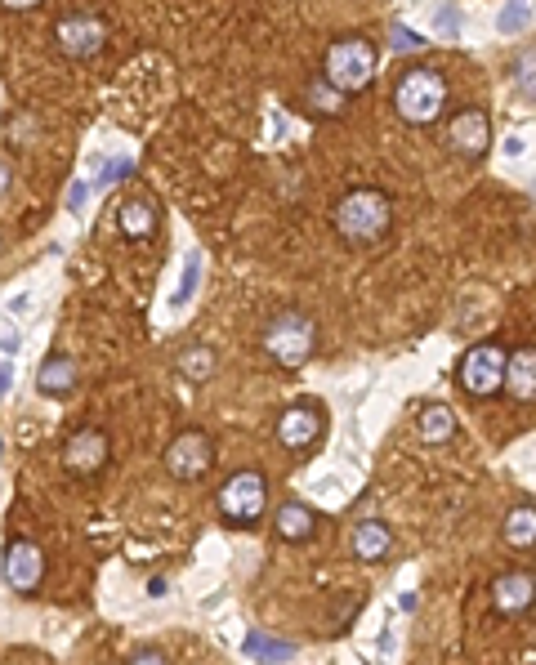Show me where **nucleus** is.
<instances>
[{
	"label": "nucleus",
	"instance_id": "nucleus-1",
	"mask_svg": "<svg viewBox=\"0 0 536 665\" xmlns=\"http://www.w3.org/2000/svg\"><path fill=\"white\" fill-rule=\"evenodd\" d=\"M389 224H394V206L376 188H353L335 206V233L349 246H376L389 233Z\"/></svg>",
	"mask_w": 536,
	"mask_h": 665
},
{
	"label": "nucleus",
	"instance_id": "nucleus-2",
	"mask_svg": "<svg viewBox=\"0 0 536 665\" xmlns=\"http://www.w3.org/2000/svg\"><path fill=\"white\" fill-rule=\"evenodd\" d=\"M394 108L407 125H434L447 108V81L434 67H411L394 85Z\"/></svg>",
	"mask_w": 536,
	"mask_h": 665
},
{
	"label": "nucleus",
	"instance_id": "nucleus-3",
	"mask_svg": "<svg viewBox=\"0 0 536 665\" xmlns=\"http://www.w3.org/2000/svg\"><path fill=\"white\" fill-rule=\"evenodd\" d=\"M313 349H318V326H313L309 313H300V308H286V313H277L273 322H268L264 353L277 366H282V371L304 366V362L313 358Z\"/></svg>",
	"mask_w": 536,
	"mask_h": 665
},
{
	"label": "nucleus",
	"instance_id": "nucleus-4",
	"mask_svg": "<svg viewBox=\"0 0 536 665\" xmlns=\"http://www.w3.org/2000/svg\"><path fill=\"white\" fill-rule=\"evenodd\" d=\"M327 85H335L340 94H358L376 81V45L367 36H344L327 50Z\"/></svg>",
	"mask_w": 536,
	"mask_h": 665
},
{
	"label": "nucleus",
	"instance_id": "nucleus-5",
	"mask_svg": "<svg viewBox=\"0 0 536 665\" xmlns=\"http://www.w3.org/2000/svg\"><path fill=\"white\" fill-rule=\"evenodd\" d=\"M268 509V478L260 469H242L219 487V514L237 527H255Z\"/></svg>",
	"mask_w": 536,
	"mask_h": 665
},
{
	"label": "nucleus",
	"instance_id": "nucleus-6",
	"mask_svg": "<svg viewBox=\"0 0 536 665\" xmlns=\"http://www.w3.org/2000/svg\"><path fill=\"white\" fill-rule=\"evenodd\" d=\"M54 45H59V54H67V59H94L108 45V27L94 14H63L54 23Z\"/></svg>",
	"mask_w": 536,
	"mask_h": 665
},
{
	"label": "nucleus",
	"instance_id": "nucleus-7",
	"mask_svg": "<svg viewBox=\"0 0 536 665\" xmlns=\"http://www.w3.org/2000/svg\"><path fill=\"white\" fill-rule=\"evenodd\" d=\"M501 380H505V349L501 344H474L461 362V384L474 398H492V393H501Z\"/></svg>",
	"mask_w": 536,
	"mask_h": 665
},
{
	"label": "nucleus",
	"instance_id": "nucleus-8",
	"mask_svg": "<svg viewBox=\"0 0 536 665\" xmlns=\"http://www.w3.org/2000/svg\"><path fill=\"white\" fill-rule=\"evenodd\" d=\"M210 465H215V447H210V438L197 433V429L179 433V438L166 447V469L179 478V483H197V478H206Z\"/></svg>",
	"mask_w": 536,
	"mask_h": 665
},
{
	"label": "nucleus",
	"instance_id": "nucleus-9",
	"mask_svg": "<svg viewBox=\"0 0 536 665\" xmlns=\"http://www.w3.org/2000/svg\"><path fill=\"white\" fill-rule=\"evenodd\" d=\"M447 148L465 161L483 157V152L492 148V121H487V112H478V108L456 112V117L447 121Z\"/></svg>",
	"mask_w": 536,
	"mask_h": 665
},
{
	"label": "nucleus",
	"instance_id": "nucleus-10",
	"mask_svg": "<svg viewBox=\"0 0 536 665\" xmlns=\"http://www.w3.org/2000/svg\"><path fill=\"white\" fill-rule=\"evenodd\" d=\"M5 581H9V590L32 594L36 585L45 581V554H41V545L14 536V541L5 545Z\"/></svg>",
	"mask_w": 536,
	"mask_h": 665
},
{
	"label": "nucleus",
	"instance_id": "nucleus-11",
	"mask_svg": "<svg viewBox=\"0 0 536 665\" xmlns=\"http://www.w3.org/2000/svg\"><path fill=\"white\" fill-rule=\"evenodd\" d=\"M108 456H112V447H108V433L103 429H76L63 447V465L81 478L99 474V469L108 465Z\"/></svg>",
	"mask_w": 536,
	"mask_h": 665
},
{
	"label": "nucleus",
	"instance_id": "nucleus-12",
	"mask_svg": "<svg viewBox=\"0 0 536 665\" xmlns=\"http://www.w3.org/2000/svg\"><path fill=\"white\" fill-rule=\"evenodd\" d=\"M318 433H322V407L318 402H295V407H286L282 420H277V442H282L286 451L313 447Z\"/></svg>",
	"mask_w": 536,
	"mask_h": 665
},
{
	"label": "nucleus",
	"instance_id": "nucleus-13",
	"mask_svg": "<svg viewBox=\"0 0 536 665\" xmlns=\"http://www.w3.org/2000/svg\"><path fill=\"white\" fill-rule=\"evenodd\" d=\"M532 594H536V576L528 567L523 572H505L492 585V607L501 616H523V612H532Z\"/></svg>",
	"mask_w": 536,
	"mask_h": 665
},
{
	"label": "nucleus",
	"instance_id": "nucleus-14",
	"mask_svg": "<svg viewBox=\"0 0 536 665\" xmlns=\"http://www.w3.org/2000/svg\"><path fill=\"white\" fill-rule=\"evenodd\" d=\"M501 389H510L514 402H532L536 398V353L532 349H519L514 358H505Z\"/></svg>",
	"mask_w": 536,
	"mask_h": 665
},
{
	"label": "nucleus",
	"instance_id": "nucleus-15",
	"mask_svg": "<svg viewBox=\"0 0 536 665\" xmlns=\"http://www.w3.org/2000/svg\"><path fill=\"white\" fill-rule=\"evenodd\" d=\"M389 545H394V532H389L380 518H362V523L353 527V554H358L362 563H380V558L389 554Z\"/></svg>",
	"mask_w": 536,
	"mask_h": 665
},
{
	"label": "nucleus",
	"instance_id": "nucleus-16",
	"mask_svg": "<svg viewBox=\"0 0 536 665\" xmlns=\"http://www.w3.org/2000/svg\"><path fill=\"white\" fill-rule=\"evenodd\" d=\"M313 527H318V514L304 509L300 500H286L273 514V532L282 536V541H304V536H313Z\"/></svg>",
	"mask_w": 536,
	"mask_h": 665
},
{
	"label": "nucleus",
	"instance_id": "nucleus-17",
	"mask_svg": "<svg viewBox=\"0 0 536 665\" xmlns=\"http://www.w3.org/2000/svg\"><path fill=\"white\" fill-rule=\"evenodd\" d=\"M121 233H126L130 242H148V237L157 233V206H152L148 197H130L126 206H121Z\"/></svg>",
	"mask_w": 536,
	"mask_h": 665
},
{
	"label": "nucleus",
	"instance_id": "nucleus-18",
	"mask_svg": "<svg viewBox=\"0 0 536 665\" xmlns=\"http://www.w3.org/2000/svg\"><path fill=\"white\" fill-rule=\"evenodd\" d=\"M72 384H76V362L67 358V353H54V358H45L41 362V371H36V389L41 393H72Z\"/></svg>",
	"mask_w": 536,
	"mask_h": 665
},
{
	"label": "nucleus",
	"instance_id": "nucleus-19",
	"mask_svg": "<svg viewBox=\"0 0 536 665\" xmlns=\"http://www.w3.org/2000/svg\"><path fill=\"white\" fill-rule=\"evenodd\" d=\"M416 429H420V438L438 447V442H447V438L456 433V411L443 407V402H429V407L420 411V424H416Z\"/></svg>",
	"mask_w": 536,
	"mask_h": 665
},
{
	"label": "nucleus",
	"instance_id": "nucleus-20",
	"mask_svg": "<svg viewBox=\"0 0 536 665\" xmlns=\"http://www.w3.org/2000/svg\"><path fill=\"white\" fill-rule=\"evenodd\" d=\"M175 371L184 375V380H210L215 375V349H206V344H188V349H179V358H175Z\"/></svg>",
	"mask_w": 536,
	"mask_h": 665
},
{
	"label": "nucleus",
	"instance_id": "nucleus-21",
	"mask_svg": "<svg viewBox=\"0 0 536 665\" xmlns=\"http://www.w3.org/2000/svg\"><path fill=\"white\" fill-rule=\"evenodd\" d=\"M344 94L335 90V85H327V81H313L309 90H304V108L313 112V117H340L344 112Z\"/></svg>",
	"mask_w": 536,
	"mask_h": 665
},
{
	"label": "nucleus",
	"instance_id": "nucleus-22",
	"mask_svg": "<svg viewBox=\"0 0 536 665\" xmlns=\"http://www.w3.org/2000/svg\"><path fill=\"white\" fill-rule=\"evenodd\" d=\"M532 536H536V509H532V500H523V505L510 509V518H505V541L514 549H528Z\"/></svg>",
	"mask_w": 536,
	"mask_h": 665
},
{
	"label": "nucleus",
	"instance_id": "nucleus-23",
	"mask_svg": "<svg viewBox=\"0 0 536 665\" xmlns=\"http://www.w3.org/2000/svg\"><path fill=\"white\" fill-rule=\"evenodd\" d=\"M246 652H251V657H268V661H291L295 657V648L264 639V634H251V639H246Z\"/></svg>",
	"mask_w": 536,
	"mask_h": 665
},
{
	"label": "nucleus",
	"instance_id": "nucleus-24",
	"mask_svg": "<svg viewBox=\"0 0 536 665\" xmlns=\"http://www.w3.org/2000/svg\"><path fill=\"white\" fill-rule=\"evenodd\" d=\"M528 18H532V5H528V0H510V5H505V14H501V32H505V36L523 32V27H528Z\"/></svg>",
	"mask_w": 536,
	"mask_h": 665
},
{
	"label": "nucleus",
	"instance_id": "nucleus-25",
	"mask_svg": "<svg viewBox=\"0 0 536 665\" xmlns=\"http://www.w3.org/2000/svg\"><path fill=\"white\" fill-rule=\"evenodd\" d=\"M197 277H201V259H197V255H188V264H184V282H179V291H175V304H184L188 295H193Z\"/></svg>",
	"mask_w": 536,
	"mask_h": 665
},
{
	"label": "nucleus",
	"instance_id": "nucleus-26",
	"mask_svg": "<svg viewBox=\"0 0 536 665\" xmlns=\"http://www.w3.org/2000/svg\"><path fill=\"white\" fill-rule=\"evenodd\" d=\"M130 661H152V665H161V661H166V652H161V648H139V652H130Z\"/></svg>",
	"mask_w": 536,
	"mask_h": 665
},
{
	"label": "nucleus",
	"instance_id": "nucleus-27",
	"mask_svg": "<svg viewBox=\"0 0 536 665\" xmlns=\"http://www.w3.org/2000/svg\"><path fill=\"white\" fill-rule=\"evenodd\" d=\"M514 76H519V72H514ZM523 94H528V99H532V54H528V59H523Z\"/></svg>",
	"mask_w": 536,
	"mask_h": 665
},
{
	"label": "nucleus",
	"instance_id": "nucleus-28",
	"mask_svg": "<svg viewBox=\"0 0 536 665\" xmlns=\"http://www.w3.org/2000/svg\"><path fill=\"white\" fill-rule=\"evenodd\" d=\"M394 41L402 45V50H407V45H411V50H420V36H407V32H394Z\"/></svg>",
	"mask_w": 536,
	"mask_h": 665
},
{
	"label": "nucleus",
	"instance_id": "nucleus-29",
	"mask_svg": "<svg viewBox=\"0 0 536 665\" xmlns=\"http://www.w3.org/2000/svg\"><path fill=\"white\" fill-rule=\"evenodd\" d=\"M9 384H14V371H9V366H0V398L9 393Z\"/></svg>",
	"mask_w": 536,
	"mask_h": 665
},
{
	"label": "nucleus",
	"instance_id": "nucleus-30",
	"mask_svg": "<svg viewBox=\"0 0 536 665\" xmlns=\"http://www.w3.org/2000/svg\"><path fill=\"white\" fill-rule=\"evenodd\" d=\"M0 5H5V9H36L41 0H0Z\"/></svg>",
	"mask_w": 536,
	"mask_h": 665
},
{
	"label": "nucleus",
	"instance_id": "nucleus-31",
	"mask_svg": "<svg viewBox=\"0 0 536 665\" xmlns=\"http://www.w3.org/2000/svg\"><path fill=\"white\" fill-rule=\"evenodd\" d=\"M9 179H14V170H9V161H0V192H9Z\"/></svg>",
	"mask_w": 536,
	"mask_h": 665
}]
</instances>
